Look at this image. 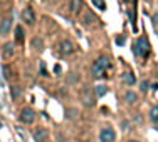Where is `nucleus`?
I'll list each match as a JSON object with an SVG mask.
<instances>
[{
  "mask_svg": "<svg viewBox=\"0 0 158 142\" xmlns=\"http://www.w3.org/2000/svg\"><path fill=\"white\" fill-rule=\"evenodd\" d=\"M32 47L35 48V50H42V47H44V42H42V39H34L32 40Z\"/></svg>",
  "mask_w": 158,
  "mask_h": 142,
  "instance_id": "obj_18",
  "label": "nucleus"
},
{
  "mask_svg": "<svg viewBox=\"0 0 158 142\" xmlns=\"http://www.w3.org/2000/svg\"><path fill=\"white\" fill-rule=\"evenodd\" d=\"M82 22H84V25H91L96 22V17L93 15V12H86L84 17H82Z\"/></svg>",
  "mask_w": 158,
  "mask_h": 142,
  "instance_id": "obj_11",
  "label": "nucleus"
},
{
  "mask_svg": "<svg viewBox=\"0 0 158 142\" xmlns=\"http://www.w3.org/2000/svg\"><path fill=\"white\" fill-rule=\"evenodd\" d=\"M93 5H94L96 9H99V10H106V3H104V0H93Z\"/></svg>",
  "mask_w": 158,
  "mask_h": 142,
  "instance_id": "obj_19",
  "label": "nucleus"
},
{
  "mask_svg": "<svg viewBox=\"0 0 158 142\" xmlns=\"http://www.w3.org/2000/svg\"><path fill=\"white\" fill-rule=\"evenodd\" d=\"M3 55H5L7 59H10L14 55V45L12 44H5V45H3Z\"/></svg>",
  "mask_w": 158,
  "mask_h": 142,
  "instance_id": "obj_14",
  "label": "nucleus"
},
{
  "mask_svg": "<svg viewBox=\"0 0 158 142\" xmlns=\"http://www.w3.org/2000/svg\"><path fill=\"white\" fill-rule=\"evenodd\" d=\"M76 114H77L76 109H67L66 110V117L67 119H74V117H76Z\"/></svg>",
  "mask_w": 158,
  "mask_h": 142,
  "instance_id": "obj_21",
  "label": "nucleus"
},
{
  "mask_svg": "<svg viewBox=\"0 0 158 142\" xmlns=\"http://www.w3.org/2000/svg\"><path fill=\"white\" fill-rule=\"evenodd\" d=\"M49 137V130L44 129V127H39V129L34 130V140L35 142H46Z\"/></svg>",
  "mask_w": 158,
  "mask_h": 142,
  "instance_id": "obj_6",
  "label": "nucleus"
},
{
  "mask_svg": "<svg viewBox=\"0 0 158 142\" xmlns=\"http://www.w3.org/2000/svg\"><path fill=\"white\" fill-rule=\"evenodd\" d=\"M148 87H150V84H148L146 80H143V82H141V90L146 92V90H148Z\"/></svg>",
  "mask_w": 158,
  "mask_h": 142,
  "instance_id": "obj_25",
  "label": "nucleus"
},
{
  "mask_svg": "<svg viewBox=\"0 0 158 142\" xmlns=\"http://www.w3.org/2000/svg\"><path fill=\"white\" fill-rule=\"evenodd\" d=\"M0 129H2V122H0Z\"/></svg>",
  "mask_w": 158,
  "mask_h": 142,
  "instance_id": "obj_30",
  "label": "nucleus"
},
{
  "mask_svg": "<svg viewBox=\"0 0 158 142\" xmlns=\"http://www.w3.org/2000/svg\"><path fill=\"white\" fill-rule=\"evenodd\" d=\"M125 100H126L128 104H135L138 100V95L135 94V92L130 90V92H126V94H125Z\"/></svg>",
  "mask_w": 158,
  "mask_h": 142,
  "instance_id": "obj_15",
  "label": "nucleus"
},
{
  "mask_svg": "<svg viewBox=\"0 0 158 142\" xmlns=\"http://www.w3.org/2000/svg\"><path fill=\"white\" fill-rule=\"evenodd\" d=\"M121 79H123V82H125L126 85H135V82H136V77H135L133 74H130V72L123 74Z\"/></svg>",
  "mask_w": 158,
  "mask_h": 142,
  "instance_id": "obj_10",
  "label": "nucleus"
},
{
  "mask_svg": "<svg viewBox=\"0 0 158 142\" xmlns=\"http://www.w3.org/2000/svg\"><path fill=\"white\" fill-rule=\"evenodd\" d=\"M150 119H152L153 122L158 119V106H153L152 107V110H150Z\"/></svg>",
  "mask_w": 158,
  "mask_h": 142,
  "instance_id": "obj_20",
  "label": "nucleus"
},
{
  "mask_svg": "<svg viewBox=\"0 0 158 142\" xmlns=\"http://www.w3.org/2000/svg\"><path fill=\"white\" fill-rule=\"evenodd\" d=\"M22 18H24V22H27L29 25L35 24V13H34V10L31 9V7L24 9V12H22Z\"/></svg>",
  "mask_w": 158,
  "mask_h": 142,
  "instance_id": "obj_7",
  "label": "nucleus"
},
{
  "mask_svg": "<svg viewBox=\"0 0 158 142\" xmlns=\"http://www.w3.org/2000/svg\"><path fill=\"white\" fill-rule=\"evenodd\" d=\"M81 97H82V102H84L86 107H93V106H94V99H93V94L89 90H84Z\"/></svg>",
  "mask_w": 158,
  "mask_h": 142,
  "instance_id": "obj_9",
  "label": "nucleus"
},
{
  "mask_svg": "<svg viewBox=\"0 0 158 142\" xmlns=\"http://www.w3.org/2000/svg\"><path fill=\"white\" fill-rule=\"evenodd\" d=\"M133 52H135V55H138V57H146L148 52H150L148 40L143 39V37L136 39V42H135V45H133Z\"/></svg>",
  "mask_w": 158,
  "mask_h": 142,
  "instance_id": "obj_2",
  "label": "nucleus"
},
{
  "mask_svg": "<svg viewBox=\"0 0 158 142\" xmlns=\"http://www.w3.org/2000/svg\"><path fill=\"white\" fill-rule=\"evenodd\" d=\"M20 121L24 122V124H32L34 121H35V112H34L32 109H24L20 112Z\"/></svg>",
  "mask_w": 158,
  "mask_h": 142,
  "instance_id": "obj_4",
  "label": "nucleus"
},
{
  "mask_svg": "<svg viewBox=\"0 0 158 142\" xmlns=\"http://www.w3.org/2000/svg\"><path fill=\"white\" fill-rule=\"evenodd\" d=\"M3 79H7V80H9L10 79V67L9 65H3Z\"/></svg>",
  "mask_w": 158,
  "mask_h": 142,
  "instance_id": "obj_22",
  "label": "nucleus"
},
{
  "mask_svg": "<svg viewBox=\"0 0 158 142\" xmlns=\"http://www.w3.org/2000/svg\"><path fill=\"white\" fill-rule=\"evenodd\" d=\"M153 22H155V24H158V12L153 13Z\"/></svg>",
  "mask_w": 158,
  "mask_h": 142,
  "instance_id": "obj_26",
  "label": "nucleus"
},
{
  "mask_svg": "<svg viewBox=\"0 0 158 142\" xmlns=\"http://www.w3.org/2000/svg\"><path fill=\"white\" fill-rule=\"evenodd\" d=\"M10 95H12V99H19V97L22 95V89L17 87V85H15V87H12V89H10Z\"/></svg>",
  "mask_w": 158,
  "mask_h": 142,
  "instance_id": "obj_17",
  "label": "nucleus"
},
{
  "mask_svg": "<svg viewBox=\"0 0 158 142\" xmlns=\"http://www.w3.org/2000/svg\"><path fill=\"white\" fill-rule=\"evenodd\" d=\"M153 124H155V129H158V119H156L155 122H153Z\"/></svg>",
  "mask_w": 158,
  "mask_h": 142,
  "instance_id": "obj_28",
  "label": "nucleus"
},
{
  "mask_svg": "<svg viewBox=\"0 0 158 142\" xmlns=\"http://www.w3.org/2000/svg\"><path fill=\"white\" fill-rule=\"evenodd\" d=\"M82 7V0H71V12L77 13Z\"/></svg>",
  "mask_w": 158,
  "mask_h": 142,
  "instance_id": "obj_12",
  "label": "nucleus"
},
{
  "mask_svg": "<svg viewBox=\"0 0 158 142\" xmlns=\"http://www.w3.org/2000/svg\"><path fill=\"white\" fill-rule=\"evenodd\" d=\"M125 42H126L125 35H119V37H116V44H118V45H123Z\"/></svg>",
  "mask_w": 158,
  "mask_h": 142,
  "instance_id": "obj_23",
  "label": "nucleus"
},
{
  "mask_svg": "<svg viewBox=\"0 0 158 142\" xmlns=\"http://www.w3.org/2000/svg\"><path fill=\"white\" fill-rule=\"evenodd\" d=\"M130 142H138V140H130Z\"/></svg>",
  "mask_w": 158,
  "mask_h": 142,
  "instance_id": "obj_29",
  "label": "nucleus"
},
{
  "mask_svg": "<svg viewBox=\"0 0 158 142\" xmlns=\"http://www.w3.org/2000/svg\"><path fill=\"white\" fill-rule=\"evenodd\" d=\"M108 67H110V59H108L106 55H101V57L94 62V65H93V75L98 77V79L106 77V69Z\"/></svg>",
  "mask_w": 158,
  "mask_h": 142,
  "instance_id": "obj_1",
  "label": "nucleus"
},
{
  "mask_svg": "<svg viewBox=\"0 0 158 142\" xmlns=\"http://www.w3.org/2000/svg\"><path fill=\"white\" fill-rule=\"evenodd\" d=\"M114 139H116V134H114V130H113L111 127H106V129L101 130V134H99V140L101 142H114Z\"/></svg>",
  "mask_w": 158,
  "mask_h": 142,
  "instance_id": "obj_3",
  "label": "nucleus"
},
{
  "mask_svg": "<svg viewBox=\"0 0 158 142\" xmlns=\"http://www.w3.org/2000/svg\"><path fill=\"white\" fill-rule=\"evenodd\" d=\"M40 74H42L44 77H49L47 75V70H46V63H44V62H40Z\"/></svg>",
  "mask_w": 158,
  "mask_h": 142,
  "instance_id": "obj_24",
  "label": "nucleus"
},
{
  "mask_svg": "<svg viewBox=\"0 0 158 142\" xmlns=\"http://www.w3.org/2000/svg\"><path fill=\"white\" fill-rule=\"evenodd\" d=\"M54 72H56V74H59V72H61V67L56 65V67H54Z\"/></svg>",
  "mask_w": 158,
  "mask_h": 142,
  "instance_id": "obj_27",
  "label": "nucleus"
},
{
  "mask_svg": "<svg viewBox=\"0 0 158 142\" xmlns=\"http://www.w3.org/2000/svg\"><path fill=\"white\" fill-rule=\"evenodd\" d=\"M59 47H61V54L62 55H71V54L76 52V47H74V44L71 42V40H62Z\"/></svg>",
  "mask_w": 158,
  "mask_h": 142,
  "instance_id": "obj_5",
  "label": "nucleus"
},
{
  "mask_svg": "<svg viewBox=\"0 0 158 142\" xmlns=\"http://www.w3.org/2000/svg\"><path fill=\"white\" fill-rule=\"evenodd\" d=\"M15 39L19 44L24 42V29H22V25H17L15 27Z\"/></svg>",
  "mask_w": 158,
  "mask_h": 142,
  "instance_id": "obj_13",
  "label": "nucleus"
},
{
  "mask_svg": "<svg viewBox=\"0 0 158 142\" xmlns=\"http://www.w3.org/2000/svg\"><path fill=\"white\" fill-rule=\"evenodd\" d=\"M108 92V87L106 85H98V87H94V94L96 97H103L104 94Z\"/></svg>",
  "mask_w": 158,
  "mask_h": 142,
  "instance_id": "obj_16",
  "label": "nucleus"
},
{
  "mask_svg": "<svg viewBox=\"0 0 158 142\" xmlns=\"http://www.w3.org/2000/svg\"><path fill=\"white\" fill-rule=\"evenodd\" d=\"M10 27H12V20L10 18H3L0 22V35H7L10 32Z\"/></svg>",
  "mask_w": 158,
  "mask_h": 142,
  "instance_id": "obj_8",
  "label": "nucleus"
}]
</instances>
